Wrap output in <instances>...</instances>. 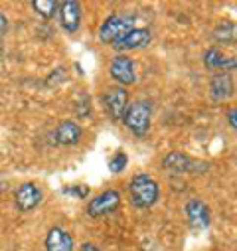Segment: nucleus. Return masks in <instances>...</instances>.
<instances>
[{
	"instance_id": "f257e3e1",
	"label": "nucleus",
	"mask_w": 237,
	"mask_h": 251,
	"mask_svg": "<svg viewBox=\"0 0 237 251\" xmlns=\"http://www.w3.org/2000/svg\"><path fill=\"white\" fill-rule=\"evenodd\" d=\"M129 192H131V204L135 208L148 210L158 202L160 188H158V182L152 176L137 174L129 184Z\"/></svg>"
},
{
	"instance_id": "f03ea898",
	"label": "nucleus",
	"mask_w": 237,
	"mask_h": 251,
	"mask_svg": "<svg viewBox=\"0 0 237 251\" xmlns=\"http://www.w3.org/2000/svg\"><path fill=\"white\" fill-rule=\"evenodd\" d=\"M150 121H152V105L146 99H139L135 103H129L123 123L125 127L135 135V137H144L150 129Z\"/></svg>"
},
{
	"instance_id": "7ed1b4c3",
	"label": "nucleus",
	"mask_w": 237,
	"mask_h": 251,
	"mask_svg": "<svg viewBox=\"0 0 237 251\" xmlns=\"http://www.w3.org/2000/svg\"><path fill=\"white\" fill-rule=\"evenodd\" d=\"M135 14H111L99 28V40L103 44L113 46L117 40H121L127 32L135 26Z\"/></svg>"
},
{
	"instance_id": "20e7f679",
	"label": "nucleus",
	"mask_w": 237,
	"mask_h": 251,
	"mask_svg": "<svg viewBox=\"0 0 237 251\" xmlns=\"http://www.w3.org/2000/svg\"><path fill=\"white\" fill-rule=\"evenodd\" d=\"M160 166L168 172H174V174H186V172H204L210 168L208 162H202V160H196L184 152H168L162 160H160Z\"/></svg>"
},
{
	"instance_id": "39448f33",
	"label": "nucleus",
	"mask_w": 237,
	"mask_h": 251,
	"mask_svg": "<svg viewBox=\"0 0 237 251\" xmlns=\"http://www.w3.org/2000/svg\"><path fill=\"white\" fill-rule=\"evenodd\" d=\"M103 107H105V113L113 121H121L129 107V91L121 85L107 87L103 93Z\"/></svg>"
},
{
	"instance_id": "423d86ee",
	"label": "nucleus",
	"mask_w": 237,
	"mask_h": 251,
	"mask_svg": "<svg viewBox=\"0 0 237 251\" xmlns=\"http://www.w3.org/2000/svg\"><path fill=\"white\" fill-rule=\"evenodd\" d=\"M109 75L117 81V85H121V87L133 85L137 81L133 59L129 55H125V53H117L111 59V64H109Z\"/></svg>"
},
{
	"instance_id": "0eeeda50",
	"label": "nucleus",
	"mask_w": 237,
	"mask_h": 251,
	"mask_svg": "<svg viewBox=\"0 0 237 251\" xmlns=\"http://www.w3.org/2000/svg\"><path fill=\"white\" fill-rule=\"evenodd\" d=\"M118 204H121V194L113 188L109 190H103L101 194L93 196L87 204V216L89 218H101V216H107V214H113Z\"/></svg>"
},
{
	"instance_id": "6e6552de",
	"label": "nucleus",
	"mask_w": 237,
	"mask_h": 251,
	"mask_svg": "<svg viewBox=\"0 0 237 251\" xmlns=\"http://www.w3.org/2000/svg\"><path fill=\"white\" fill-rule=\"evenodd\" d=\"M44 200L42 190L34 184V182H24L16 188L14 192V204L20 212H32L36 210Z\"/></svg>"
},
{
	"instance_id": "1a4fd4ad",
	"label": "nucleus",
	"mask_w": 237,
	"mask_h": 251,
	"mask_svg": "<svg viewBox=\"0 0 237 251\" xmlns=\"http://www.w3.org/2000/svg\"><path fill=\"white\" fill-rule=\"evenodd\" d=\"M59 24L68 34H75L81 26V4L77 0H64L59 2Z\"/></svg>"
},
{
	"instance_id": "9d476101",
	"label": "nucleus",
	"mask_w": 237,
	"mask_h": 251,
	"mask_svg": "<svg viewBox=\"0 0 237 251\" xmlns=\"http://www.w3.org/2000/svg\"><path fill=\"white\" fill-rule=\"evenodd\" d=\"M152 42V32L146 28H133L127 32L121 40H117L113 48L121 53V51H131V50H142Z\"/></svg>"
},
{
	"instance_id": "9b49d317",
	"label": "nucleus",
	"mask_w": 237,
	"mask_h": 251,
	"mask_svg": "<svg viewBox=\"0 0 237 251\" xmlns=\"http://www.w3.org/2000/svg\"><path fill=\"white\" fill-rule=\"evenodd\" d=\"M184 212H186L188 224H190L194 229H206V227H210V224H212V214H210V208L206 206V202H202V200H198V198H192V200L186 202Z\"/></svg>"
},
{
	"instance_id": "f8f14e48",
	"label": "nucleus",
	"mask_w": 237,
	"mask_h": 251,
	"mask_svg": "<svg viewBox=\"0 0 237 251\" xmlns=\"http://www.w3.org/2000/svg\"><path fill=\"white\" fill-rule=\"evenodd\" d=\"M204 68L210 70V72L221 70V72H227V74H229L231 70L237 68V57H235V55H233V57H225L219 48L212 46V48H208V50L204 51Z\"/></svg>"
},
{
	"instance_id": "ddd939ff",
	"label": "nucleus",
	"mask_w": 237,
	"mask_h": 251,
	"mask_svg": "<svg viewBox=\"0 0 237 251\" xmlns=\"http://www.w3.org/2000/svg\"><path fill=\"white\" fill-rule=\"evenodd\" d=\"M44 245H46V251H73L75 249V241L71 233L57 226L47 231Z\"/></svg>"
},
{
	"instance_id": "4468645a",
	"label": "nucleus",
	"mask_w": 237,
	"mask_h": 251,
	"mask_svg": "<svg viewBox=\"0 0 237 251\" xmlns=\"http://www.w3.org/2000/svg\"><path fill=\"white\" fill-rule=\"evenodd\" d=\"M81 135H83L81 127H79L75 121H71V119L62 121V123H59L57 127H55V133H53L55 143H57V145H62V147L77 145V143L81 141Z\"/></svg>"
},
{
	"instance_id": "2eb2a0df",
	"label": "nucleus",
	"mask_w": 237,
	"mask_h": 251,
	"mask_svg": "<svg viewBox=\"0 0 237 251\" xmlns=\"http://www.w3.org/2000/svg\"><path fill=\"white\" fill-rule=\"evenodd\" d=\"M233 77L227 72H217L210 79V97L213 101H221L233 95Z\"/></svg>"
},
{
	"instance_id": "dca6fc26",
	"label": "nucleus",
	"mask_w": 237,
	"mask_h": 251,
	"mask_svg": "<svg viewBox=\"0 0 237 251\" xmlns=\"http://www.w3.org/2000/svg\"><path fill=\"white\" fill-rule=\"evenodd\" d=\"M213 40L217 44H225V46L237 44V22H231V20L219 22L217 28L213 30Z\"/></svg>"
},
{
	"instance_id": "f3484780",
	"label": "nucleus",
	"mask_w": 237,
	"mask_h": 251,
	"mask_svg": "<svg viewBox=\"0 0 237 251\" xmlns=\"http://www.w3.org/2000/svg\"><path fill=\"white\" fill-rule=\"evenodd\" d=\"M32 8L40 18L51 20L59 10V2L57 0H32Z\"/></svg>"
},
{
	"instance_id": "a211bd4d",
	"label": "nucleus",
	"mask_w": 237,
	"mask_h": 251,
	"mask_svg": "<svg viewBox=\"0 0 237 251\" xmlns=\"http://www.w3.org/2000/svg\"><path fill=\"white\" fill-rule=\"evenodd\" d=\"M127 164H129V156H127V152L125 151H117L115 152V156L109 160V170L111 172H123L125 168H127Z\"/></svg>"
},
{
	"instance_id": "6ab92c4d",
	"label": "nucleus",
	"mask_w": 237,
	"mask_h": 251,
	"mask_svg": "<svg viewBox=\"0 0 237 251\" xmlns=\"http://www.w3.org/2000/svg\"><path fill=\"white\" fill-rule=\"evenodd\" d=\"M64 192H66V194H75V196H79V198H85V196L89 194V188H87V186H71V188H66Z\"/></svg>"
},
{
	"instance_id": "aec40b11",
	"label": "nucleus",
	"mask_w": 237,
	"mask_h": 251,
	"mask_svg": "<svg viewBox=\"0 0 237 251\" xmlns=\"http://www.w3.org/2000/svg\"><path fill=\"white\" fill-rule=\"evenodd\" d=\"M227 123H229V127H231V129L237 131V107L231 109V111L227 113Z\"/></svg>"
},
{
	"instance_id": "412c9836",
	"label": "nucleus",
	"mask_w": 237,
	"mask_h": 251,
	"mask_svg": "<svg viewBox=\"0 0 237 251\" xmlns=\"http://www.w3.org/2000/svg\"><path fill=\"white\" fill-rule=\"evenodd\" d=\"M8 18H6V14L2 12V10H0V34H4L6 30H8Z\"/></svg>"
},
{
	"instance_id": "4be33fe9",
	"label": "nucleus",
	"mask_w": 237,
	"mask_h": 251,
	"mask_svg": "<svg viewBox=\"0 0 237 251\" xmlns=\"http://www.w3.org/2000/svg\"><path fill=\"white\" fill-rule=\"evenodd\" d=\"M81 251H101V249H99L95 243H83V245H81Z\"/></svg>"
}]
</instances>
